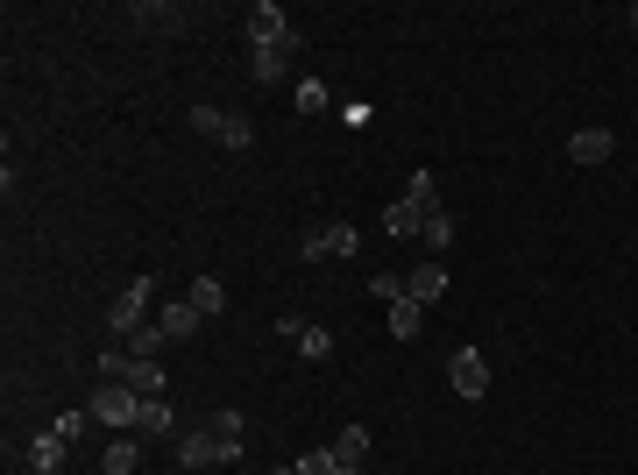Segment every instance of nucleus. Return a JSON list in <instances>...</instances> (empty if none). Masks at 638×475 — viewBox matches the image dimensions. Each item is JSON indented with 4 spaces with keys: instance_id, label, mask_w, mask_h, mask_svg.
Returning a JSON list of instances; mask_svg holds the SVG:
<instances>
[{
    "instance_id": "nucleus-1",
    "label": "nucleus",
    "mask_w": 638,
    "mask_h": 475,
    "mask_svg": "<svg viewBox=\"0 0 638 475\" xmlns=\"http://www.w3.org/2000/svg\"><path fill=\"white\" fill-rule=\"evenodd\" d=\"M242 447L249 440H220L213 426H192V433H178V468H234Z\"/></svg>"
},
{
    "instance_id": "nucleus-2",
    "label": "nucleus",
    "mask_w": 638,
    "mask_h": 475,
    "mask_svg": "<svg viewBox=\"0 0 638 475\" xmlns=\"http://www.w3.org/2000/svg\"><path fill=\"white\" fill-rule=\"evenodd\" d=\"M86 412H93L100 426H114V433H135V426H142V390H128V383H100L93 398H86Z\"/></svg>"
},
{
    "instance_id": "nucleus-3",
    "label": "nucleus",
    "mask_w": 638,
    "mask_h": 475,
    "mask_svg": "<svg viewBox=\"0 0 638 475\" xmlns=\"http://www.w3.org/2000/svg\"><path fill=\"white\" fill-rule=\"evenodd\" d=\"M447 383H454V398H468V405H475V398L490 390V362L475 355V348H454V355H447Z\"/></svg>"
},
{
    "instance_id": "nucleus-4",
    "label": "nucleus",
    "mask_w": 638,
    "mask_h": 475,
    "mask_svg": "<svg viewBox=\"0 0 638 475\" xmlns=\"http://www.w3.org/2000/svg\"><path fill=\"white\" fill-rule=\"evenodd\" d=\"M149 291H156V277H135V284H128V291L107 305V327H114V334H135V327H149V320H142V312H149Z\"/></svg>"
},
{
    "instance_id": "nucleus-5",
    "label": "nucleus",
    "mask_w": 638,
    "mask_h": 475,
    "mask_svg": "<svg viewBox=\"0 0 638 475\" xmlns=\"http://www.w3.org/2000/svg\"><path fill=\"white\" fill-rule=\"evenodd\" d=\"M249 43H256V50H277V43H298V29L284 22V8H277V0H256V8H249Z\"/></svg>"
},
{
    "instance_id": "nucleus-6",
    "label": "nucleus",
    "mask_w": 638,
    "mask_h": 475,
    "mask_svg": "<svg viewBox=\"0 0 638 475\" xmlns=\"http://www.w3.org/2000/svg\"><path fill=\"white\" fill-rule=\"evenodd\" d=\"M426 213H433V206H419V199H390V206H383V234L419 242V234H426Z\"/></svg>"
},
{
    "instance_id": "nucleus-7",
    "label": "nucleus",
    "mask_w": 638,
    "mask_h": 475,
    "mask_svg": "<svg viewBox=\"0 0 638 475\" xmlns=\"http://www.w3.org/2000/svg\"><path fill=\"white\" fill-rule=\"evenodd\" d=\"M440 291H447V263H440V256L412 263V277H405V298H412V305H433Z\"/></svg>"
},
{
    "instance_id": "nucleus-8",
    "label": "nucleus",
    "mask_w": 638,
    "mask_h": 475,
    "mask_svg": "<svg viewBox=\"0 0 638 475\" xmlns=\"http://www.w3.org/2000/svg\"><path fill=\"white\" fill-rule=\"evenodd\" d=\"M610 149H617V135L610 128H582V135H568V156L589 171V164H610Z\"/></svg>"
},
{
    "instance_id": "nucleus-9",
    "label": "nucleus",
    "mask_w": 638,
    "mask_h": 475,
    "mask_svg": "<svg viewBox=\"0 0 638 475\" xmlns=\"http://www.w3.org/2000/svg\"><path fill=\"white\" fill-rule=\"evenodd\" d=\"M64 454H71V440H57L50 426L29 440V468H36V475H57V468H64Z\"/></svg>"
},
{
    "instance_id": "nucleus-10",
    "label": "nucleus",
    "mask_w": 638,
    "mask_h": 475,
    "mask_svg": "<svg viewBox=\"0 0 638 475\" xmlns=\"http://www.w3.org/2000/svg\"><path fill=\"white\" fill-rule=\"evenodd\" d=\"M291 64H298V43H277V50H256V57H249V71L263 78V86H277Z\"/></svg>"
},
{
    "instance_id": "nucleus-11",
    "label": "nucleus",
    "mask_w": 638,
    "mask_h": 475,
    "mask_svg": "<svg viewBox=\"0 0 638 475\" xmlns=\"http://www.w3.org/2000/svg\"><path fill=\"white\" fill-rule=\"evenodd\" d=\"M334 461H341V475H362V461H369V426H348V433L334 440Z\"/></svg>"
},
{
    "instance_id": "nucleus-12",
    "label": "nucleus",
    "mask_w": 638,
    "mask_h": 475,
    "mask_svg": "<svg viewBox=\"0 0 638 475\" xmlns=\"http://www.w3.org/2000/svg\"><path fill=\"white\" fill-rule=\"evenodd\" d=\"M142 468V447H135V433H121L107 454H100V475H135Z\"/></svg>"
},
{
    "instance_id": "nucleus-13",
    "label": "nucleus",
    "mask_w": 638,
    "mask_h": 475,
    "mask_svg": "<svg viewBox=\"0 0 638 475\" xmlns=\"http://www.w3.org/2000/svg\"><path fill=\"white\" fill-rule=\"evenodd\" d=\"M156 327H164V334H171V341H192V334H199V327H206V320H199V305H192V298H185V305H164V320H156Z\"/></svg>"
},
{
    "instance_id": "nucleus-14",
    "label": "nucleus",
    "mask_w": 638,
    "mask_h": 475,
    "mask_svg": "<svg viewBox=\"0 0 638 475\" xmlns=\"http://www.w3.org/2000/svg\"><path fill=\"white\" fill-rule=\"evenodd\" d=\"M171 426H178V412L164 398H142V426H135L142 440H171Z\"/></svg>"
},
{
    "instance_id": "nucleus-15",
    "label": "nucleus",
    "mask_w": 638,
    "mask_h": 475,
    "mask_svg": "<svg viewBox=\"0 0 638 475\" xmlns=\"http://www.w3.org/2000/svg\"><path fill=\"white\" fill-rule=\"evenodd\" d=\"M419 327H426V305L397 298V305H390V334H397V341H419Z\"/></svg>"
},
{
    "instance_id": "nucleus-16",
    "label": "nucleus",
    "mask_w": 638,
    "mask_h": 475,
    "mask_svg": "<svg viewBox=\"0 0 638 475\" xmlns=\"http://www.w3.org/2000/svg\"><path fill=\"white\" fill-rule=\"evenodd\" d=\"M192 305H199V320H220V312H227V284L220 277H199L192 284Z\"/></svg>"
},
{
    "instance_id": "nucleus-17",
    "label": "nucleus",
    "mask_w": 638,
    "mask_h": 475,
    "mask_svg": "<svg viewBox=\"0 0 638 475\" xmlns=\"http://www.w3.org/2000/svg\"><path fill=\"white\" fill-rule=\"evenodd\" d=\"M291 341H298V355H305V362H327V355H334V334H327V327H312V320H305Z\"/></svg>"
},
{
    "instance_id": "nucleus-18",
    "label": "nucleus",
    "mask_w": 638,
    "mask_h": 475,
    "mask_svg": "<svg viewBox=\"0 0 638 475\" xmlns=\"http://www.w3.org/2000/svg\"><path fill=\"white\" fill-rule=\"evenodd\" d=\"M419 242H426V249H454V213H447V206L426 213V234H419Z\"/></svg>"
},
{
    "instance_id": "nucleus-19",
    "label": "nucleus",
    "mask_w": 638,
    "mask_h": 475,
    "mask_svg": "<svg viewBox=\"0 0 638 475\" xmlns=\"http://www.w3.org/2000/svg\"><path fill=\"white\" fill-rule=\"evenodd\" d=\"M164 341H171L164 327H135V334H128V355H135V362H156V355H164Z\"/></svg>"
},
{
    "instance_id": "nucleus-20",
    "label": "nucleus",
    "mask_w": 638,
    "mask_h": 475,
    "mask_svg": "<svg viewBox=\"0 0 638 475\" xmlns=\"http://www.w3.org/2000/svg\"><path fill=\"white\" fill-rule=\"evenodd\" d=\"M128 390H142V398H164V369H156V362H128Z\"/></svg>"
},
{
    "instance_id": "nucleus-21",
    "label": "nucleus",
    "mask_w": 638,
    "mask_h": 475,
    "mask_svg": "<svg viewBox=\"0 0 638 475\" xmlns=\"http://www.w3.org/2000/svg\"><path fill=\"white\" fill-rule=\"evenodd\" d=\"M213 142H220V149H249V142H256V128H249V114H227Z\"/></svg>"
},
{
    "instance_id": "nucleus-22",
    "label": "nucleus",
    "mask_w": 638,
    "mask_h": 475,
    "mask_svg": "<svg viewBox=\"0 0 638 475\" xmlns=\"http://www.w3.org/2000/svg\"><path fill=\"white\" fill-rule=\"evenodd\" d=\"M327 107H334V93L319 78H298V114H327Z\"/></svg>"
},
{
    "instance_id": "nucleus-23",
    "label": "nucleus",
    "mask_w": 638,
    "mask_h": 475,
    "mask_svg": "<svg viewBox=\"0 0 638 475\" xmlns=\"http://www.w3.org/2000/svg\"><path fill=\"white\" fill-rule=\"evenodd\" d=\"M291 475H341V461H334V447H312V454H298Z\"/></svg>"
},
{
    "instance_id": "nucleus-24",
    "label": "nucleus",
    "mask_w": 638,
    "mask_h": 475,
    "mask_svg": "<svg viewBox=\"0 0 638 475\" xmlns=\"http://www.w3.org/2000/svg\"><path fill=\"white\" fill-rule=\"evenodd\" d=\"M206 426H213L220 440H249V426H242V412H206Z\"/></svg>"
},
{
    "instance_id": "nucleus-25",
    "label": "nucleus",
    "mask_w": 638,
    "mask_h": 475,
    "mask_svg": "<svg viewBox=\"0 0 638 475\" xmlns=\"http://www.w3.org/2000/svg\"><path fill=\"white\" fill-rule=\"evenodd\" d=\"M369 291L397 305V298H405V277H397V270H369Z\"/></svg>"
},
{
    "instance_id": "nucleus-26",
    "label": "nucleus",
    "mask_w": 638,
    "mask_h": 475,
    "mask_svg": "<svg viewBox=\"0 0 638 475\" xmlns=\"http://www.w3.org/2000/svg\"><path fill=\"white\" fill-rule=\"evenodd\" d=\"M86 426H93V412H64V419H50V433H57V440H78Z\"/></svg>"
},
{
    "instance_id": "nucleus-27",
    "label": "nucleus",
    "mask_w": 638,
    "mask_h": 475,
    "mask_svg": "<svg viewBox=\"0 0 638 475\" xmlns=\"http://www.w3.org/2000/svg\"><path fill=\"white\" fill-rule=\"evenodd\" d=\"M405 199H419V206H440V192H433V171H412V185H405Z\"/></svg>"
},
{
    "instance_id": "nucleus-28",
    "label": "nucleus",
    "mask_w": 638,
    "mask_h": 475,
    "mask_svg": "<svg viewBox=\"0 0 638 475\" xmlns=\"http://www.w3.org/2000/svg\"><path fill=\"white\" fill-rule=\"evenodd\" d=\"M220 121H227L220 107H192V128H199V135H220Z\"/></svg>"
},
{
    "instance_id": "nucleus-29",
    "label": "nucleus",
    "mask_w": 638,
    "mask_h": 475,
    "mask_svg": "<svg viewBox=\"0 0 638 475\" xmlns=\"http://www.w3.org/2000/svg\"><path fill=\"white\" fill-rule=\"evenodd\" d=\"M631 29H638V0H631Z\"/></svg>"
},
{
    "instance_id": "nucleus-30",
    "label": "nucleus",
    "mask_w": 638,
    "mask_h": 475,
    "mask_svg": "<svg viewBox=\"0 0 638 475\" xmlns=\"http://www.w3.org/2000/svg\"><path fill=\"white\" fill-rule=\"evenodd\" d=\"M277 475H291V468H277Z\"/></svg>"
},
{
    "instance_id": "nucleus-31",
    "label": "nucleus",
    "mask_w": 638,
    "mask_h": 475,
    "mask_svg": "<svg viewBox=\"0 0 638 475\" xmlns=\"http://www.w3.org/2000/svg\"><path fill=\"white\" fill-rule=\"evenodd\" d=\"M135 475H142V468H135Z\"/></svg>"
}]
</instances>
